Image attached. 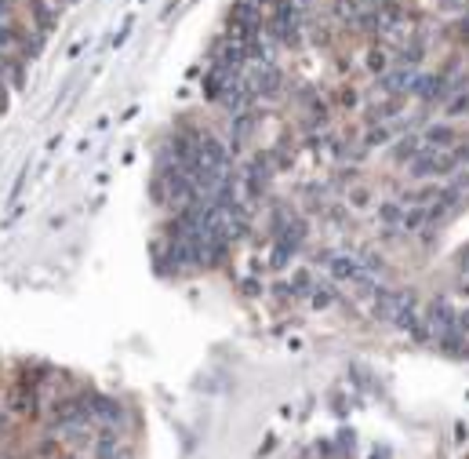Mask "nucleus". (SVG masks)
<instances>
[{"label":"nucleus","instance_id":"nucleus-1","mask_svg":"<svg viewBox=\"0 0 469 459\" xmlns=\"http://www.w3.org/2000/svg\"><path fill=\"white\" fill-rule=\"evenodd\" d=\"M426 328H429V336L433 339H440V336H447V332H459V313H455V306L447 303L444 295H436L433 303L426 306Z\"/></svg>","mask_w":469,"mask_h":459},{"label":"nucleus","instance_id":"nucleus-2","mask_svg":"<svg viewBox=\"0 0 469 459\" xmlns=\"http://www.w3.org/2000/svg\"><path fill=\"white\" fill-rule=\"evenodd\" d=\"M411 95H415V99H422V102L440 99V95H447V77H440V73H415Z\"/></svg>","mask_w":469,"mask_h":459},{"label":"nucleus","instance_id":"nucleus-3","mask_svg":"<svg viewBox=\"0 0 469 459\" xmlns=\"http://www.w3.org/2000/svg\"><path fill=\"white\" fill-rule=\"evenodd\" d=\"M237 77H240V73L225 70V66H212V70H207V77H204V95H207L212 102H222V95L233 88Z\"/></svg>","mask_w":469,"mask_h":459},{"label":"nucleus","instance_id":"nucleus-4","mask_svg":"<svg viewBox=\"0 0 469 459\" xmlns=\"http://www.w3.org/2000/svg\"><path fill=\"white\" fill-rule=\"evenodd\" d=\"M324 263H328V270H331L335 281H353V284H357L364 277V266H360L357 256H324Z\"/></svg>","mask_w":469,"mask_h":459},{"label":"nucleus","instance_id":"nucleus-5","mask_svg":"<svg viewBox=\"0 0 469 459\" xmlns=\"http://www.w3.org/2000/svg\"><path fill=\"white\" fill-rule=\"evenodd\" d=\"M251 84H255V95H262V99H273V95H280L284 77H280L277 66H258L255 77H251Z\"/></svg>","mask_w":469,"mask_h":459},{"label":"nucleus","instance_id":"nucleus-6","mask_svg":"<svg viewBox=\"0 0 469 459\" xmlns=\"http://www.w3.org/2000/svg\"><path fill=\"white\" fill-rule=\"evenodd\" d=\"M411 84H415V70L411 66H393L390 73H382V88L390 91V95L411 91Z\"/></svg>","mask_w":469,"mask_h":459},{"label":"nucleus","instance_id":"nucleus-7","mask_svg":"<svg viewBox=\"0 0 469 459\" xmlns=\"http://www.w3.org/2000/svg\"><path fill=\"white\" fill-rule=\"evenodd\" d=\"M422 142H426L429 150H451L459 142V132L451 128V124H433V128L422 132Z\"/></svg>","mask_w":469,"mask_h":459},{"label":"nucleus","instance_id":"nucleus-8","mask_svg":"<svg viewBox=\"0 0 469 459\" xmlns=\"http://www.w3.org/2000/svg\"><path fill=\"white\" fill-rule=\"evenodd\" d=\"M84 401H88V408H91L95 419H102V423H117V419H120V405L109 401V398H102V394H84Z\"/></svg>","mask_w":469,"mask_h":459},{"label":"nucleus","instance_id":"nucleus-9","mask_svg":"<svg viewBox=\"0 0 469 459\" xmlns=\"http://www.w3.org/2000/svg\"><path fill=\"white\" fill-rule=\"evenodd\" d=\"M379 215H382V230H385V233H400V230H404V215H408V212H404L400 204L385 201Z\"/></svg>","mask_w":469,"mask_h":459},{"label":"nucleus","instance_id":"nucleus-10","mask_svg":"<svg viewBox=\"0 0 469 459\" xmlns=\"http://www.w3.org/2000/svg\"><path fill=\"white\" fill-rule=\"evenodd\" d=\"M335 284H317V288H313V295H310V303L317 306V310H324V306H331L335 303Z\"/></svg>","mask_w":469,"mask_h":459},{"label":"nucleus","instance_id":"nucleus-11","mask_svg":"<svg viewBox=\"0 0 469 459\" xmlns=\"http://www.w3.org/2000/svg\"><path fill=\"white\" fill-rule=\"evenodd\" d=\"M33 19L40 22V29H55V11L44 0H33Z\"/></svg>","mask_w":469,"mask_h":459},{"label":"nucleus","instance_id":"nucleus-12","mask_svg":"<svg viewBox=\"0 0 469 459\" xmlns=\"http://www.w3.org/2000/svg\"><path fill=\"white\" fill-rule=\"evenodd\" d=\"M466 114H469V91L451 95V102H447V117H466Z\"/></svg>","mask_w":469,"mask_h":459},{"label":"nucleus","instance_id":"nucleus-13","mask_svg":"<svg viewBox=\"0 0 469 459\" xmlns=\"http://www.w3.org/2000/svg\"><path fill=\"white\" fill-rule=\"evenodd\" d=\"M390 59H393L390 52H382V47H375V52L367 55V70H371V73H382L385 66H390Z\"/></svg>","mask_w":469,"mask_h":459},{"label":"nucleus","instance_id":"nucleus-14","mask_svg":"<svg viewBox=\"0 0 469 459\" xmlns=\"http://www.w3.org/2000/svg\"><path fill=\"white\" fill-rule=\"evenodd\" d=\"M291 288H295V295H305V299H310L317 284H313V277H310V274L302 270V274H295V281H291Z\"/></svg>","mask_w":469,"mask_h":459},{"label":"nucleus","instance_id":"nucleus-15","mask_svg":"<svg viewBox=\"0 0 469 459\" xmlns=\"http://www.w3.org/2000/svg\"><path fill=\"white\" fill-rule=\"evenodd\" d=\"M8 44H22V33H19V29H11V26L0 22V47H8Z\"/></svg>","mask_w":469,"mask_h":459},{"label":"nucleus","instance_id":"nucleus-16","mask_svg":"<svg viewBox=\"0 0 469 459\" xmlns=\"http://www.w3.org/2000/svg\"><path fill=\"white\" fill-rule=\"evenodd\" d=\"M58 441H40L37 445V459H58Z\"/></svg>","mask_w":469,"mask_h":459},{"label":"nucleus","instance_id":"nucleus-17","mask_svg":"<svg viewBox=\"0 0 469 459\" xmlns=\"http://www.w3.org/2000/svg\"><path fill=\"white\" fill-rule=\"evenodd\" d=\"M8 109V84H4V59H0V114Z\"/></svg>","mask_w":469,"mask_h":459},{"label":"nucleus","instance_id":"nucleus-18","mask_svg":"<svg viewBox=\"0 0 469 459\" xmlns=\"http://www.w3.org/2000/svg\"><path fill=\"white\" fill-rule=\"evenodd\" d=\"M459 332H462V336H469V306L459 313Z\"/></svg>","mask_w":469,"mask_h":459},{"label":"nucleus","instance_id":"nucleus-19","mask_svg":"<svg viewBox=\"0 0 469 459\" xmlns=\"http://www.w3.org/2000/svg\"><path fill=\"white\" fill-rule=\"evenodd\" d=\"M367 201H371V194H367V189H357V194H353V204H357V208H364Z\"/></svg>","mask_w":469,"mask_h":459},{"label":"nucleus","instance_id":"nucleus-20","mask_svg":"<svg viewBox=\"0 0 469 459\" xmlns=\"http://www.w3.org/2000/svg\"><path fill=\"white\" fill-rule=\"evenodd\" d=\"M8 8H11V0H0V19L8 15Z\"/></svg>","mask_w":469,"mask_h":459},{"label":"nucleus","instance_id":"nucleus-21","mask_svg":"<svg viewBox=\"0 0 469 459\" xmlns=\"http://www.w3.org/2000/svg\"><path fill=\"white\" fill-rule=\"evenodd\" d=\"M251 4H277V0H251Z\"/></svg>","mask_w":469,"mask_h":459},{"label":"nucleus","instance_id":"nucleus-22","mask_svg":"<svg viewBox=\"0 0 469 459\" xmlns=\"http://www.w3.org/2000/svg\"><path fill=\"white\" fill-rule=\"evenodd\" d=\"M462 270H466V274H469V256H466V259H462Z\"/></svg>","mask_w":469,"mask_h":459},{"label":"nucleus","instance_id":"nucleus-23","mask_svg":"<svg viewBox=\"0 0 469 459\" xmlns=\"http://www.w3.org/2000/svg\"><path fill=\"white\" fill-rule=\"evenodd\" d=\"M295 4H299V8H305V4H313V0H295Z\"/></svg>","mask_w":469,"mask_h":459},{"label":"nucleus","instance_id":"nucleus-24","mask_svg":"<svg viewBox=\"0 0 469 459\" xmlns=\"http://www.w3.org/2000/svg\"><path fill=\"white\" fill-rule=\"evenodd\" d=\"M58 459H77V456H66V452H62V456H58Z\"/></svg>","mask_w":469,"mask_h":459}]
</instances>
